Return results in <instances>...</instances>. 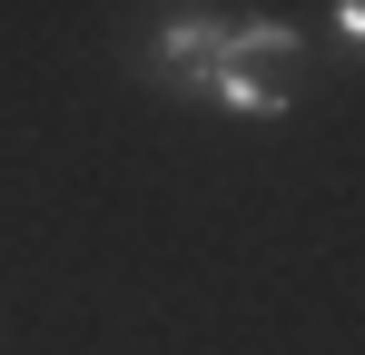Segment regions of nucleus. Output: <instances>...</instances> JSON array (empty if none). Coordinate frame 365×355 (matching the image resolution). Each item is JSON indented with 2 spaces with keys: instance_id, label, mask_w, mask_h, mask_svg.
<instances>
[{
  "instance_id": "1",
  "label": "nucleus",
  "mask_w": 365,
  "mask_h": 355,
  "mask_svg": "<svg viewBox=\"0 0 365 355\" xmlns=\"http://www.w3.org/2000/svg\"><path fill=\"white\" fill-rule=\"evenodd\" d=\"M227 50V20L217 10H158V30H148V79H168V89H197L207 69Z\"/></svg>"
},
{
  "instance_id": "2",
  "label": "nucleus",
  "mask_w": 365,
  "mask_h": 355,
  "mask_svg": "<svg viewBox=\"0 0 365 355\" xmlns=\"http://www.w3.org/2000/svg\"><path fill=\"white\" fill-rule=\"evenodd\" d=\"M187 99H207V109H227V118H287V109H297V99H287L267 69H207Z\"/></svg>"
},
{
  "instance_id": "3",
  "label": "nucleus",
  "mask_w": 365,
  "mask_h": 355,
  "mask_svg": "<svg viewBox=\"0 0 365 355\" xmlns=\"http://www.w3.org/2000/svg\"><path fill=\"white\" fill-rule=\"evenodd\" d=\"M326 20H336V40H346V50H365V0H336Z\"/></svg>"
}]
</instances>
